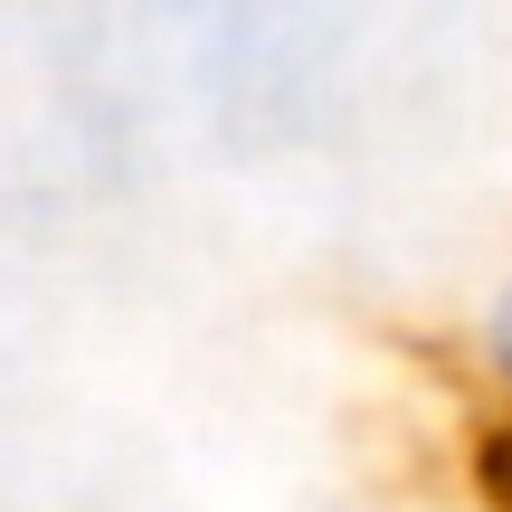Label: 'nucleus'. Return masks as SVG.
<instances>
[{
	"label": "nucleus",
	"mask_w": 512,
	"mask_h": 512,
	"mask_svg": "<svg viewBox=\"0 0 512 512\" xmlns=\"http://www.w3.org/2000/svg\"><path fill=\"white\" fill-rule=\"evenodd\" d=\"M475 370H484V399H494V446H484V475L512 484V285H494V304L475 313Z\"/></svg>",
	"instance_id": "obj_1"
}]
</instances>
